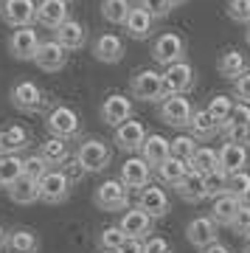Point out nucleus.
<instances>
[{
  "mask_svg": "<svg viewBox=\"0 0 250 253\" xmlns=\"http://www.w3.org/2000/svg\"><path fill=\"white\" fill-rule=\"evenodd\" d=\"M141 158L152 169H158V166H163V163L169 161V138L161 135V132H152V135H146V141H143L141 146Z\"/></svg>",
  "mask_w": 250,
  "mask_h": 253,
  "instance_id": "23",
  "label": "nucleus"
},
{
  "mask_svg": "<svg viewBox=\"0 0 250 253\" xmlns=\"http://www.w3.org/2000/svg\"><path fill=\"white\" fill-rule=\"evenodd\" d=\"M23 177V161L20 155H11V158H0V183L3 189H9Z\"/></svg>",
  "mask_w": 250,
  "mask_h": 253,
  "instance_id": "37",
  "label": "nucleus"
},
{
  "mask_svg": "<svg viewBox=\"0 0 250 253\" xmlns=\"http://www.w3.org/2000/svg\"><path fill=\"white\" fill-rule=\"evenodd\" d=\"M0 17L11 28H26L37 23V0H3Z\"/></svg>",
  "mask_w": 250,
  "mask_h": 253,
  "instance_id": "12",
  "label": "nucleus"
},
{
  "mask_svg": "<svg viewBox=\"0 0 250 253\" xmlns=\"http://www.w3.org/2000/svg\"><path fill=\"white\" fill-rule=\"evenodd\" d=\"M9 197L11 203H17V206H31V203H37L40 200V180H31V177H20L14 186H9Z\"/></svg>",
  "mask_w": 250,
  "mask_h": 253,
  "instance_id": "33",
  "label": "nucleus"
},
{
  "mask_svg": "<svg viewBox=\"0 0 250 253\" xmlns=\"http://www.w3.org/2000/svg\"><path fill=\"white\" fill-rule=\"evenodd\" d=\"M163 82H166L169 96H186L197 87V73L191 68V62H177L163 71Z\"/></svg>",
  "mask_w": 250,
  "mask_h": 253,
  "instance_id": "13",
  "label": "nucleus"
},
{
  "mask_svg": "<svg viewBox=\"0 0 250 253\" xmlns=\"http://www.w3.org/2000/svg\"><path fill=\"white\" fill-rule=\"evenodd\" d=\"M135 206L141 208L143 214H149L152 219H161V217H166V214L171 211V200H169V194H166L163 186L149 183L146 189L138 191V203H135Z\"/></svg>",
  "mask_w": 250,
  "mask_h": 253,
  "instance_id": "10",
  "label": "nucleus"
},
{
  "mask_svg": "<svg viewBox=\"0 0 250 253\" xmlns=\"http://www.w3.org/2000/svg\"><path fill=\"white\" fill-rule=\"evenodd\" d=\"M231 231L236 236H242V239H250V203H245V206L239 208L236 219L231 222Z\"/></svg>",
  "mask_w": 250,
  "mask_h": 253,
  "instance_id": "45",
  "label": "nucleus"
},
{
  "mask_svg": "<svg viewBox=\"0 0 250 253\" xmlns=\"http://www.w3.org/2000/svg\"><path fill=\"white\" fill-rule=\"evenodd\" d=\"M54 40L65 51H82V48L87 45V28L82 26L79 20H68L62 28H56L54 31Z\"/></svg>",
  "mask_w": 250,
  "mask_h": 253,
  "instance_id": "22",
  "label": "nucleus"
},
{
  "mask_svg": "<svg viewBox=\"0 0 250 253\" xmlns=\"http://www.w3.org/2000/svg\"><path fill=\"white\" fill-rule=\"evenodd\" d=\"M48 172H51V166H48V161H45L40 152L23 158V174H26V177H31V180H42Z\"/></svg>",
  "mask_w": 250,
  "mask_h": 253,
  "instance_id": "41",
  "label": "nucleus"
},
{
  "mask_svg": "<svg viewBox=\"0 0 250 253\" xmlns=\"http://www.w3.org/2000/svg\"><path fill=\"white\" fill-rule=\"evenodd\" d=\"M124 242H126V234L121 231V225H107V228H101V234H98L101 251H121Z\"/></svg>",
  "mask_w": 250,
  "mask_h": 253,
  "instance_id": "40",
  "label": "nucleus"
},
{
  "mask_svg": "<svg viewBox=\"0 0 250 253\" xmlns=\"http://www.w3.org/2000/svg\"><path fill=\"white\" fill-rule=\"evenodd\" d=\"M76 161L84 166L87 174H98L113 163V146L104 138H82L79 149H76Z\"/></svg>",
  "mask_w": 250,
  "mask_h": 253,
  "instance_id": "3",
  "label": "nucleus"
},
{
  "mask_svg": "<svg viewBox=\"0 0 250 253\" xmlns=\"http://www.w3.org/2000/svg\"><path fill=\"white\" fill-rule=\"evenodd\" d=\"M233 96L239 101H245V104H250V71L233 82Z\"/></svg>",
  "mask_w": 250,
  "mask_h": 253,
  "instance_id": "49",
  "label": "nucleus"
},
{
  "mask_svg": "<svg viewBox=\"0 0 250 253\" xmlns=\"http://www.w3.org/2000/svg\"><path fill=\"white\" fill-rule=\"evenodd\" d=\"M129 9H132L129 0H101V17L113 26H124Z\"/></svg>",
  "mask_w": 250,
  "mask_h": 253,
  "instance_id": "36",
  "label": "nucleus"
},
{
  "mask_svg": "<svg viewBox=\"0 0 250 253\" xmlns=\"http://www.w3.org/2000/svg\"><path fill=\"white\" fill-rule=\"evenodd\" d=\"M90 54L96 56L98 62H107V65H116L124 59V40L118 34H98L90 45Z\"/></svg>",
  "mask_w": 250,
  "mask_h": 253,
  "instance_id": "20",
  "label": "nucleus"
},
{
  "mask_svg": "<svg viewBox=\"0 0 250 253\" xmlns=\"http://www.w3.org/2000/svg\"><path fill=\"white\" fill-rule=\"evenodd\" d=\"M28 149V132L20 124H11L6 129H0V158H11Z\"/></svg>",
  "mask_w": 250,
  "mask_h": 253,
  "instance_id": "25",
  "label": "nucleus"
},
{
  "mask_svg": "<svg viewBox=\"0 0 250 253\" xmlns=\"http://www.w3.org/2000/svg\"><path fill=\"white\" fill-rule=\"evenodd\" d=\"M188 135L194 138V141H200V144H206V141H211V138L219 135V124H216L214 118L208 116L206 107L194 110V116H191V124H188Z\"/></svg>",
  "mask_w": 250,
  "mask_h": 253,
  "instance_id": "26",
  "label": "nucleus"
},
{
  "mask_svg": "<svg viewBox=\"0 0 250 253\" xmlns=\"http://www.w3.org/2000/svg\"><path fill=\"white\" fill-rule=\"evenodd\" d=\"M71 3L68 0H40L37 3V23L42 28H62L68 20H71V9H68Z\"/></svg>",
  "mask_w": 250,
  "mask_h": 253,
  "instance_id": "18",
  "label": "nucleus"
},
{
  "mask_svg": "<svg viewBox=\"0 0 250 253\" xmlns=\"http://www.w3.org/2000/svg\"><path fill=\"white\" fill-rule=\"evenodd\" d=\"M93 203H96L98 211H107V214H116V211H126L129 208V189H126L121 180H104L93 191Z\"/></svg>",
  "mask_w": 250,
  "mask_h": 253,
  "instance_id": "6",
  "label": "nucleus"
},
{
  "mask_svg": "<svg viewBox=\"0 0 250 253\" xmlns=\"http://www.w3.org/2000/svg\"><path fill=\"white\" fill-rule=\"evenodd\" d=\"M155 174H158V180H161V186L177 189L180 183L186 180V174H188V163L169 158V161L163 163V166H158V169H155Z\"/></svg>",
  "mask_w": 250,
  "mask_h": 253,
  "instance_id": "34",
  "label": "nucleus"
},
{
  "mask_svg": "<svg viewBox=\"0 0 250 253\" xmlns=\"http://www.w3.org/2000/svg\"><path fill=\"white\" fill-rule=\"evenodd\" d=\"M186 239L188 245H194L197 251H206L208 245L219 242V225L214 222V217H194L186 225Z\"/></svg>",
  "mask_w": 250,
  "mask_h": 253,
  "instance_id": "15",
  "label": "nucleus"
},
{
  "mask_svg": "<svg viewBox=\"0 0 250 253\" xmlns=\"http://www.w3.org/2000/svg\"><path fill=\"white\" fill-rule=\"evenodd\" d=\"M40 155L48 161V166H51V169H56V166H65V163L73 158L68 141H62V138H54V135L48 138V141H42V149H40Z\"/></svg>",
  "mask_w": 250,
  "mask_h": 253,
  "instance_id": "32",
  "label": "nucleus"
},
{
  "mask_svg": "<svg viewBox=\"0 0 250 253\" xmlns=\"http://www.w3.org/2000/svg\"><path fill=\"white\" fill-rule=\"evenodd\" d=\"M245 40H248V45H250V26H248V31H245Z\"/></svg>",
  "mask_w": 250,
  "mask_h": 253,
  "instance_id": "56",
  "label": "nucleus"
},
{
  "mask_svg": "<svg viewBox=\"0 0 250 253\" xmlns=\"http://www.w3.org/2000/svg\"><path fill=\"white\" fill-rule=\"evenodd\" d=\"M200 253H233L228 245H222V242H214V245H208L206 251H200Z\"/></svg>",
  "mask_w": 250,
  "mask_h": 253,
  "instance_id": "52",
  "label": "nucleus"
},
{
  "mask_svg": "<svg viewBox=\"0 0 250 253\" xmlns=\"http://www.w3.org/2000/svg\"><path fill=\"white\" fill-rule=\"evenodd\" d=\"M228 17L233 23H239V26H250V0H228Z\"/></svg>",
  "mask_w": 250,
  "mask_h": 253,
  "instance_id": "43",
  "label": "nucleus"
},
{
  "mask_svg": "<svg viewBox=\"0 0 250 253\" xmlns=\"http://www.w3.org/2000/svg\"><path fill=\"white\" fill-rule=\"evenodd\" d=\"M250 166V149L239 144H222L219 149V172L222 174H236L248 172Z\"/></svg>",
  "mask_w": 250,
  "mask_h": 253,
  "instance_id": "21",
  "label": "nucleus"
},
{
  "mask_svg": "<svg viewBox=\"0 0 250 253\" xmlns=\"http://www.w3.org/2000/svg\"><path fill=\"white\" fill-rule=\"evenodd\" d=\"M118 253H143V242L141 239H126Z\"/></svg>",
  "mask_w": 250,
  "mask_h": 253,
  "instance_id": "51",
  "label": "nucleus"
},
{
  "mask_svg": "<svg viewBox=\"0 0 250 253\" xmlns=\"http://www.w3.org/2000/svg\"><path fill=\"white\" fill-rule=\"evenodd\" d=\"M228 194L236 197L239 203H248L250 200V172L228 174Z\"/></svg>",
  "mask_w": 250,
  "mask_h": 253,
  "instance_id": "39",
  "label": "nucleus"
},
{
  "mask_svg": "<svg viewBox=\"0 0 250 253\" xmlns=\"http://www.w3.org/2000/svg\"><path fill=\"white\" fill-rule=\"evenodd\" d=\"M0 189H3V183H0Z\"/></svg>",
  "mask_w": 250,
  "mask_h": 253,
  "instance_id": "58",
  "label": "nucleus"
},
{
  "mask_svg": "<svg viewBox=\"0 0 250 253\" xmlns=\"http://www.w3.org/2000/svg\"><path fill=\"white\" fill-rule=\"evenodd\" d=\"M174 191H177V197L183 200V203H188V206H197V203L208 200L206 197V177H203V174H194V172H188L186 180L180 183Z\"/></svg>",
  "mask_w": 250,
  "mask_h": 253,
  "instance_id": "30",
  "label": "nucleus"
},
{
  "mask_svg": "<svg viewBox=\"0 0 250 253\" xmlns=\"http://www.w3.org/2000/svg\"><path fill=\"white\" fill-rule=\"evenodd\" d=\"M34 65L40 68V71H48V73L65 71V65H68V51H65L56 40H42V42H40V51H37Z\"/></svg>",
  "mask_w": 250,
  "mask_h": 253,
  "instance_id": "19",
  "label": "nucleus"
},
{
  "mask_svg": "<svg viewBox=\"0 0 250 253\" xmlns=\"http://www.w3.org/2000/svg\"><path fill=\"white\" fill-rule=\"evenodd\" d=\"M225 191H228V174H222V172L206 174V197H208V200L222 197Z\"/></svg>",
  "mask_w": 250,
  "mask_h": 253,
  "instance_id": "44",
  "label": "nucleus"
},
{
  "mask_svg": "<svg viewBox=\"0 0 250 253\" xmlns=\"http://www.w3.org/2000/svg\"><path fill=\"white\" fill-rule=\"evenodd\" d=\"M40 34H37L34 26H26V28H14L9 37V54L20 62H34L37 59V51H40Z\"/></svg>",
  "mask_w": 250,
  "mask_h": 253,
  "instance_id": "8",
  "label": "nucleus"
},
{
  "mask_svg": "<svg viewBox=\"0 0 250 253\" xmlns=\"http://www.w3.org/2000/svg\"><path fill=\"white\" fill-rule=\"evenodd\" d=\"M143 253H171V245H169V239L152 234L149 239H143Z\"/></svg>",
  "mask_w": 250,
  "mask_h": 253,
  "instance_id": "48",
  "label": "nucleus"
},
{
  "mask_svg": "<svg viewBox=\"0 0 250 253\" xmlns=\"http://www.w3.org/2000/svg\"><path fill=\"white\" fill-rule=\"evenodd\" d=\"M191 116H194V104L186 99V96H166V99L158 104V118L163 124L174 126V129H183V126L191 124Z\"/></svg>",
  "mask_w": 250,
  "mask_h": 253,
  "instance_id": "7",
  "label": "nucleus"
},
{
  "mask_svg": "<svg viewBox=\"0 0 250 253\" xmlns=\"http://www.w3.org/2000/svg\"><path fill=\"white\" fill-rule=\"evenodd\" d=\"M129 90H132L135 99L141 101H152V104H161L169 93H166V82H163V73H158L155 68H143L132 76L129 82Z\"/></svg>",
  "mask_w": 250,
  "mask_h": 253,
  "instance_id": "4",
  "label": "nucleus"
},
{
  "mask_svg": "<svg viewBox=\"0 0 250 253\" xmlns=\"http://www.w3.org/2000/svg\"><path fill=\"white\" fill-rule=\"evenodd\" d=\"M194 152H197V141L191 135H174L169 141V155L174 158V161L188 163L191 158H194Z\"/></svg>",
  "mask_w": 250,
  "mask_h": 253,
  "instance_id": "38",
  "label": "nucleus"
},
{
  "mask_svg": "<svg viewBox=\"0 0 250 253\" xmlns=\"http://www.w3.org/2000/svg\"><path fill=\"white\" fill-rule=\"evenodd\" d=\"M9 253H37L40 251V236L31 231V228H14L6 234V245H3Z\"/></svg>",
  "mask_w": 250,
  "mask_h": 253,
  "instance_id": "27",
  "label": "nucleus"
},
{
  "mask_svg": "<svg viewBox=\"0 0 250 253\" xmlns=\"http://www.w3.org/2000/svg\"><path fill=\"white\" fill-rule=\"evenodd\" d=\"M149 54H152V59L158 65H163V68L186 62V40H183V34H177V31H163V34L155 37Z\"/></svg>",
  "mask_w": 250,
  "mask_h": 253,
  "instance_id": "5",
  "label": "nucleus"
},
{
  "mask_svg": "<svg viewBox=\"0 0 250 253\" xmlns=\"http://www.w3.org/2000/svg\"><path fill=\"white\" fill-rule=\"evenodd\" d=\"M242 253H250V239L245 242V248H242Z\"/></svg>",
  "mask_w": 250,
  "mask_h": 253,
  "instance_id": "55",
  "label": "nucleus"
},
{
  "mask_svg": "<svg viewBox=\"0 0 250 253\" xmlns=\"http://www.w3.org/2000/svg\"><path fill=\"white\" fill-rule=\"evenodd\" d=\"M138 6H141L143 11H149L155 20H163L171 14V6L166 3V0H138Z\"/></svg>",
  "mask_w": 250,
  "mask_h": 253,
  "instance_id": "46",
  "label": "nucleus"
},
{
  "mask_svg": "<svg viewBox=\"0 0 250 253\" xmlns=\"http://www.w3.org/2000/svg\"><path fill=\"white\" fill-rule=\"evenodd\" d=\"M152 174H155V169L143 161L141 155H129V158L121 163V177H118V180L124 183L129 191H141L152 183Z\"/></svg>",
  "mask_w": 250,
  "mask_h": 253,
  "instance_id": "9",
  "label": "nucleus"
},
{
  "mask_svg": "<svg viewBox=\"0 0 250 253\" xmlns=\"http://www.w3.org/2000/svg\"><path fill=\"white\" fill-rule=\"evenodd\" d=\"M45 126L54 138H62V141H79L82 138V118L79 113L68 104H56L48 116H45Z\"/></svg>",
  "mask_w": 250,
  "mask_h": 253,
  "instance_id": "2",
  "label": "nucleus"
},
{
  "mask_svg": "<svg viewBox=\"0 0 250 253\" xmlns=\"http://www.w3.org/2000/svg\"><path fill=\"white\" fill-rule=\"evenodd\" d=\"M233 104H236V101H233L231 96H225V93H216V96H211V99H208V107L206 110H208V116L219 124V129H222V124L231 118Z\"/></svg>",
  "mask_w": 250,
  "mask_h": 253,
  "instance_id": "35",
  "label": "nucleus"
},
{
  "mask_svg": "<svg viewBox=\"0 0 250 253\" xmlns=\"http://www.w3.org/2000/svg\"><path fill=\"white\" fill-rule=\"evenodd\" d=\"M118 225H121V231L126 234V239H149L155 231V219L149 217V214H143L141 208H126L124 214H121V219H118Z\"/></svg>",
  "mask_w": 250,
  "mask_h": 253,
  "instance_id": "17",
  "label": "nucleus"
},
{
  "mask_svg": "<svg viewBox=\"0 0 250 253\" xmlns=\"http://www.w3.org/2000/svg\"><path fill=\"white\" fill-rule=\"evenodd\" d=\"M0 6H3V0H0Z\"/></svg>",
  "mask_w": 250,
  "mask_h": 253,
  "instance_id": "59",
  "label": "nucleus"
},
{
  "mask_svg": "<svg viewBox=\"0 0 250 253\" xmlns=\"http://www.w3.org/2000/svg\"><path fill=\"white\" fill-rule=\"evenodd\" d=\"M216 68H219V76H222V79H231V82H236L239 76H245V73L250 71L248 68V56L242 54V51H236V48L225 51V54L219 56Z\"/></svg>",
  "mask_w": 250,
  "mask_h": 253,
  "instance_id": "28",
  "label": "nucleus"
},
{
  "mask_svg": "<svg viewBox=\"0 0 250 253\" xmlns=\"http://www.w3.org/2000/svg\"><path fill=\"white\" fill-rule=\"evenodd\" d=\"M166 3H169L171 9H177V6H183V3H186V0H166Z\"/></svg>",
  "mask_w": 250,
  "mask_h": 253,
  "instance_id": "53",
  "label": "nucleus"
},
{
  "mask_svg": "<svg viewBox=\"0 0 250 253\" xmlns=\"http://www.w3.org/2000/svg\"><path fill=\"white\" fill-rule=\"evenodd\" d=\"M71 186L73 183L65 177L62 169H51L40 180V200L48 203V206H62L65 200L71 197Z\"/></svg>",
  "mask_w": 250,
  "mask_h": 253,
  "instance_id": "11",
  "label": "nucleus"
},
{
  "mask_svg": "<svg viewBox=\"0 0 250 253\" xmlns=\"http://www.w3.org/2000/svg\"><path fill=\"white\" fill-rule=\"evenodd\" d=\"M3 245H6V228L0 225V248H3Z\"/></svg>",
  "mask_w": 250,
  "mask_h": 253,
  "instance_id": "54",
  "label": "nucleus"
},
{
  "mask_svg": "<svg viewBox=\"0 0 250 253\" xmlns=\"http://www.w3.org/2000/svg\"><path fill=\"white\" fill-rule=\"evenodd\" d=\"M9 101L11 107L20 110V113H28V116H37L48 107V93L31 79H23V82H14L11 84V93H9Z\"/></svg>",
  "mask_w": 250,
  "mask_h": 253,
  "instance_id": "1",
  "label": "nucleus"
},
{
  "mask_svg": "<svg viewBox=\"0 0 250 253\" xmlns=\"http://www.w3.org/2000/svg\"><path fill=\"white\" fill-rule=\"evenodd\" d=\"M68 3H71V0H68Z\"/></svg>",
  "mask_w": 250,
  "mask_h": 253,
  "instance_id": "60",
  "label": "nucleus"
},
{
  "mask_svg": "<svg viewBox=\"0 0 250 253\" xmlns=\"http://www.w3.org/2000/svg\"><path fill=\"white\" fill-rule=\"evenodd\" d=\"M146 135H149L146 126H143L141 121L129 118V121H124L121 126H116V132H113V144H116L118 149H124L126 155H135V152H141Z\"/></svg>",
  "mask_w": 250,
  "mask_h": 253,
  "instance_id": "16",
  "label": "nucleus"
},
{
  "mask_svg": "<svg viewBox=\"0 0 250 253\" xmlns=\"http://www.w3.org/2000/svg\"><path fill=\"white\" fill-rule=\"evenodd\" d=\"M126 34L132 37V40H149L152 37V28H155V17L149 14V11H143L138 3H132V9H129V14H126Z\"/></svg>",
  "mask_w": 250,
  "mask_h": 253,
  "instance_id": "24",
  "label": "nucleus"
},
{
  "mask_svg": "<svg viewBox=\"0 0 250 253\" xmlns=\"http://www.w3.org/2000/svg\"><path fill=\"white\" fill-rule=\"evenodd\" d=\"M225 124L250 126V104H245V101H236V104H233V113H231V118H228Z\"/></svg>",
  "mask_w": 250,
  "mask_h": 253,
  "instance_id": "47",
  "label": "nucleus"
},
{
  "mask_svg": "<svg viewBox=\"0 0 250 253\" xmlns=\"http://www.w3.org/2000/svg\"><path fill=\"white\" fill-rule=\"evenodd\" d=\"M98 116H101V121L107 126H121L124 121L132 118V99L124 96V93H110L107 99L101 101Z\"/></svg>",
  "mask_w": 250,
  "mask_h": 253,
  "instance_id": "14",
  "label": "nucleus"
},
{
  "mask_svg": "<svg viewBox=\"0 0 250 253\" xmlns=\"http://www.w3.org/2000/svg\"><path fill=\"white\" fill-rule=\"evenodd\" d=\"M101 253H118V251H101Z\"/></svg>",
  "mask_w": 250,
  "mask_h": 253,
  "instance_id": "57",
  "label": "nucleus"
},
{
  "mask_svg": "<svg viewBox=\"0 0 250 253\" xmlns=\"http://www.w3.org/2000/svg\"><path fill=\"white\" fill-rule=\"evenodd\" d=\"M222 138L225 144H239V146H248L250 144V126H239V124H222Z\"/></svg>",
  "mask_w": 250,
  "mask_h": 253,
  "instance_id": "42",
  "label": "nucleus"
},
{
  "mask_svg": "<svg viewBox=\"0 0 250 253\" xmlns=\"http://www.w3.org/2000/svg\"><path fill=\"white\" fill-rule=\"evenodd\" d=\"M62 172H65V177H68V180H71V183H79L82 177L87 174V172H84V166H82V163L76 161V155H73L71 161H68V163H65V166H62Z\"/></svg>",
  "mask_w": 250,
  "mask_h": 253,
  "instance_id": "50",
  "label": "nucleus"
},
{
  "mask_svg": "<svg viewBox=\"0 0 250 253\" xmlns=\"http://www.w3.org/2000/svg\"><path fill=\"white\" fill-rule=\"evenodd\" d=\"M188 172L194 174H211L219 172V149H211V146H197L194 158L188 161Z\"/></svg>",
  "mask_w": 250,
  "mask_h": 253,
  "instance_id": "31",
  "label": "nucleus"
},
{
  "mask_svg": "<svg viewBox=\"0 0 250 253\" xmlns=\"http://www.w3.org/2000/svg\"><path fill=\"white\" fill-rule=\"evenodd\" d=\"M242 206H245V203H239L236 197H231V194L225 191L222 197H216L214 203H211V217H214L216 225L231 228V222L236 219V214H239Z\"/></svg>",
  "mask_w": 250,
  "mask_h": 253,
  "instance_id": "29",
  "label": "nucleus"
}]
</instances>
